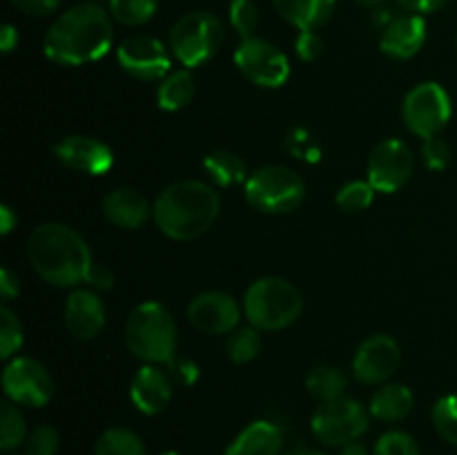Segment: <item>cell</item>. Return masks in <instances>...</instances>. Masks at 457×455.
<instances>
[{"label": "cell", "mask_w": 457, "mask_h": 455, "mask_svg": "<svg viewBox=\"0 0 457 455\" xmlns=\"http://www.w3.org/2000/svg\"><path fill=\"white\" fill-rule=\"evenodd\" d=\"M168 366L172 370V377L179 384H183V386H190V384H195L199 379V366L192 360H187V357H174Z\"/></svg>", "instance_id": "cell-39"}, {"label": "cell", "mask_w": 457, "mask_h": 455, "mask_svg": "<svg viewBox=\"0 0 457 455\" xmlns=\"http://www.w3.org/2000/svg\"><path fill=\"white\" fill-rule=\"evenodd\" d=\"M16 455H27V453H16Z\"/></svg>", "instance_id": "cell-50"}, {"label": "cell", "mask_w": 457, "mask_h": 455, "mask_svg": "<svg viewBox=\"0 0 457 455\" xmlns=\"http://www.w3.org/2000/svg\"><path fill=\"white\" fill-rule=\"evenodd\" d=\"M397 3H400L406 12L424 16V13L437 12V9H442L446 3H451V0H397Z\"/></svg>", "instance_id": "cell-41"}, {"label": "cell", "mask_w": 457, "mask_h": 455, "mask_svg": "<svg viewBox=\"0 0 457 455\" xmlns=\"http://www.w3.org/2000/svg\"><path fill=\"white\" fill-rule=\"evenodd\" d=\"M12 4L18 12L25 13V16L45 18L49 16V13L56 12L61 0H12Z\"/></svg>", "instance_id": "cell-40"}, {"label": "cell", "mask_w": 457, "mask_h": 455, "mask_svg": "<svg viewBox=\"0 0 457 455\" xmlns=\"http://www.w3.org/2000/svg\"><path fill=\"white\" fill-rule=\"evenodd\" d=\"M228 18H230L232 29L244 40L254 36V29L259 25V9L254 4V0H232Z\"/></svg>", "instance_id": "cell-34"}, {"label": "cell", "mask_w": 457, "mask_h": 455, "mask_svg": "<svg viewBox=\"0 0 457 455\" xmlns=\"http://www.w3.org/2000/svg\"><path fill=\"white\" fill-rule=\"evenodd\" d=\"M235 62L241 74L259 87H281L290 76V61L270 40L250 36L239 43Z\"/></svg>", "instance_id": "cell-10"}, {"label": "cell", "mask_w": 457, "mask_h": 455, "mask_svg": "<svg viewBox=\"0 0 457 455\" xmlns=\"http://www.w3.org/2000/svg\"><path fill=\"white\" fill-rule=\"evenodd\" d=\"M96 455H147L141 437L129 428H107L96 442Z\"/></svg>", "instance_id": "cell-27"}, {"label": "cell", "mask_w": 457, "mask_h": 455, "mask_svg": "<svg viewBox=\"0 0 457 455\" xmlns=\"http://www.w3.org/2000/svg\"><path fill=\"white\" fill-rule=\"evenodd\" d=\"M163 455H181V453H177V451H168V453H163Z\"/></svg>", "instance_id": "cell-49"}, {"label": "cell", "mask_w": 457, "mask_h": 455, "mask_svg": "<svg viewBox=\"0 0 457 455\" xmlns=\"http://www.w3.org/2000/svg\"><path fill=\"white\" fill-rule=\"evenodd\" d=\"M65 326L76 339H94L105 328V306L94 290H74L65 302Z\"/></svg>", "instance_id": "cell-17"}, {"label": "cell", "mask_w": 457, "mask_h": 455, "mask_svg": "<svg viewBox=\"0 0 457 455\" xmlns=\"http://www.w3.org/2000/svg\"><path fill=\"white\" fill-rule=\"evenodd\" d=\"M339 455H369V451H366V446L360 444V442H351V444L342 446V453Z\"/></svg>", "instance_id": "cell-46"}, {"label": "cell", "mask_w": 457, "mask_h": 455, "mask_svg": "<svg viewBox=\"0 0 457 455\" xmlns=\"http://www.w3.org/2000/svg\"><path fill=\"white\" fill-rule=\"evenodd\" d=\"M226 29L210 12H190L179 18L170 29V49L183 67H201L217 56Z\"/></svg>", "instance_id": "cell-6"}, {"label": "cell", "mask_w": 457, "mask_h": 455, "mask_svg": "<svg viewBox=\"0 0 457 455\" xmlns=\"http://www.w3.org/2000/svg\"><path fill=\"white\" fill-rule=\"evenodd\" d=\"M272 4L299 31H317L335 12V0H272Z\"/></svg>", "instance_id": "cell-22"}, {"label": "cell", "mask_w": 457, "mask_h": 455, "mask_svg": "<svg viewBox=\"0 0 457 455\" xmlns=\"http://www.w3.org/2000/svg\"><path fill=\"white\" fill-rule=\"evenodd\" d=\"M433 426L449 444L457 446V395H446L433 406Z\"/></svg>", "instance_id": "cell-32"}, {"label": "cell", "mask_w": 457, "mask_h": 455, "mask_svg": "<svg viewBox=\"0 0 457 455\" xmlns=\"http://www.w3.org/2000/svg\"><path fill=\"white\" fill-rule=\"evenodd\" d=\"M187 319L199 333L226 335L239 324L241 308L228 293L208 290L192 299L187 306Z\"/></svg>", "instance_id": "cell-15"}, {"label": "cell", "mask_w": 457, "mask_h": 455, "mask_svg": "<svg viewBox=\"0 0 457 455\" xmlns=\"http://www.w3.org/2000/svg\"><path fill=\"white\" fill-rule=\"evenodd\" d=\"M302 310V293L281 277H262L245 290L244 312L259 330L286 328L297 321Z\"/></svg>", "instance_id": "cell-5"}, {"label": "cell", "mask_w": 457, "mask_h": 455, "mask_svg": "<svg viewBox=\"0 0 457 455\" xmlns=\"http://www.w3.org/2000/svg\"><path fill=\"white\" fill-rule=\"evenodd\" d=\"M196 85L192 79L190 70L170 71L163 80H161L159 89H156V103L161 110L165 112H179L187 107L195 98Z\"/></svg>", "instance_id": "cell-25"}, {"label": "cell", "mask_w": 457, "mask_h": 455, "mask_svg": "<svg viewBox=\"0 0 457 455\" xmlns=\"http://www.w3.org/2000/svg\"><path fill=\"white\" fill-rule=\"evenodd\" d=\"M402 360L400 346L388 335H373L364 339L357 348L355 360H353V375L357 382L369 384H386L393 377Z\"/></svg>", "instance_id": "cell-14"}, {"label": "cell", "mask_w": 457, "mask_h": 455, "mask_svg": "<svg viewBox=\"0 0 457 455\" xmlns=\"http://www.w3.org/2000/svg\"><path fill=\"white\" fill-rule=\"evenodd\" d=\"M413 404L415 397L409 386L395 382L382 384L375 391V395L370 397L369 413L375 419H382V422H400V419L409 418L411 410H413Z\"/></svg>", "instance_id": "cell-23"}, {"label": "cell", "mask_w": 457, "mask_h": 455, "mask_svg": "<svg viewBox=\"0 0 457 455\" xmlns=\"http://www.w3.org/2000/svg\"><path fill=\"white\" fill-rule=\"evenodd\" d=\"M129 397L143 415L161 413L172 400V379L156 364H145L134 375Z\"/></svg>", "instance_id": "cell-19"}, {"label": "cell", "mask_w": 457, "mask_h": 455, "mask_svg": "<svg viewBox=\"0 0 457 455\" xmlns=\"http://www.w3.org/2000/svg\"><path fill=\"white\" fill-rule=\"evenodd\" d=\"M455 45H457V36H455Z\"/></svg>", "instance_id": "cell-51"}, {"label": "cell", "mask_w": 457, "mask_h": 455, "mask_svg": "<svg viewBox=\"0 0 457 455\" xmlns=\"http://www.w3.org/2000/svg\"><path fill=\"white\" fill-rule=\"evenodd\" d=\"M424 43H427V22L420 13L393 18L379 36V49L397 61L413 58L424 47Z\"/></svg>", "instance_id": "cell-18"}, {"label": "cell", "mask_w": 457, "mask_h": 455, "mask_svg": "<svg viewBox=\"0 0 457 455\" xmlns=\"http://www.w3.org/2000/svg\"><path fill=\"white\" fill-rule=\"evenodd\" d=\"M375 455H422L420 446L409 433L391 431L384 433L375 444Z\"/></svg>", "instance_id": "cell-36"}, {"label": "cell", "mask_w": 457, "mask_h": 455, "mask_svg": "<svg viewBox=\"0 0 457 455\" xmlns=\"http://www.w3.org/2000/svg\"><path fill=\"white\" fill-rule=\"evenodd\" d=\"M54 156L61 161L65 168L76 172L89 174V177H101L110 172L114 165V152L110 145L92 136H65L54 145Z\"/></svg>", "instance_id": "cell-16"}, {"label": "cell", "mask_w": 457, "mask_h": 455, "mask_svg": "<svg viewBox=\"0 0 457 455\" xmlns=\"http://www.w3.org/2000/svg\"><path fill=\"white\" fill-rule=\"evenodd\" d=\"M375 192L369 181H351L337 192V205L344 212H361L373 203Z\"/></svg>", "instance_id": "cell-33"}, {"label": "cell", "mask_w": 457, "mask_h": 455, "mask_svg": "<svg viewBox=\"0 0 457 455\" xmlns=\"http://www.w3.org/2000/svg\"><path fill=\"white\" fill-rule=\"evenodd\" d=\"M27 455H56L61 449V433L49 424L31 428L25 440Z\"/></svg>", "instance_id": "cell-35"}, {"label": "cell", "mask_w": 457, "mask_h": 455, "mask_svg": "<svg viewBox=\"0 0 457 455\" xmlns=\"http://www.w3.org/2000/svg\"><path fill=\"white\" fill-rule=\"evenodd\" d=\"M422 156H424V163H427V168L440 172V170H445L446 165L451 163V147L446 145L440 136L427 138L422 145Z\"/></svg>", "instance_id": "cell-37"}, {"label": "cell", "mask_w": 457, "mask_h": 455, "mask_svg": "<svg viewBox=\"0 0 457 455\" xmlns=\"http://www.w3.org/2000/svg\"><path fill=\"white\" fill-rule=\"evenodd\" d=\"M85 284H89L92 288L107 290V288H112V285H114V275H112L107 268L96 266V263H94L92 270H89V275H87V279H85Z\"/></svg>", "instance_id": "cell-42"}, {"label": "cell", "mask_w": 457, "mask_h": 455, "mask_svg": "<svg viewBox=\"0 0 457 455\" xmlns=\"http://www.w3.org/2000/svg\"><path fill=\"white\" fill-rule=\"evenodd\" d=\"M27 435L29 433H27V424L21 410L16 409L13 401H3V409H0V449L4 453H12L13 449L25 444Z\"/></svg>", "instance_id": "cell-28"}, {"label": "cell", "mask_w": 457, "mask_h": 455, "mask_svg": "<svg viewBox=\"0 0 457 455\" xmlns=\"http://www.w3.org/2000/svg\"><path fill=\"white\" fill-rule=\"evenodd\" d=\"M228 357H230L235 364H248V361L257 360V355L262 352V335L259 328H239L230 335L226 343Z\"/></svg>", "instance_id": "cell-30"}, {"label": "cell", "mask_w": 457, "mask_h": 455, "mask_svg": "<svg viewBox=\"0 0 457 455\" xmlns=\"http://www.w3.org/2000/svg\"><path fill=\"white\" fill-rule=\"evenodd\" d=\"M413 152L400 138H386L369 156V178L366 181L384 194L402 190L413 174Z\"/></svg>", "instance_id": "cell-12"}, {"label": "cell", "mask_w": 457, "mask_h": 455, "mask_svg": "<svg viewBox=\"0 0 457 455\" xmlns=\"http://www.w3.org/2000/svg\"><path fill=\"white\" fill-rule=\"evenodd\" d=\"M281 449H284L281 428L266 419H259L248 424L223 455H281Z\"/></svg>", "instance_id": "cell-21"}, {"label": "cell", "mask_w": 457, "mask_h": 455, "mask_svg": "<svg viewBox=\"0 0 457 455\" xmlns=\"http://www.w3.org/2000/svg\"><path fill=\"white\" fill-rule=\"evenodd\" d=\"M22 346V326L9 306L0 308V357L9 360Z\"/></svg>", "instance_id": "cell-31"}, {"label": "cell", "mask_w": 457, "mask_h": 455, "mask_svg": "<svg viewBox=\"0 0 457 455\" xmlns=\"http://www.w3.org/2000/svg\"><path fill=\"white\" fill-rule=\"evenodd\" d=\"M103 214L116 228L137 230L147 221L152 208L145 196L134 190V187H116L103 199Z\"/></svg>", "instance_id": "cell-20"}, {"label": "cell", "mask_w": 457, "mask_h": 455, "mask_svg": "<svg viewBox=\"0 0 457 455\" xmlns=\"http://www.w3.org/2000/svg\"><path fill=\"white\" fill-rule=\"evenodd\" d=\"M204 170L210 177V181L217 183L219 187L239 186L248 181V165L239 154L230 150H214L204 159Z\"/></svg>", "instance_id": "cell-24"}, {"label": "cell", "mask_w": 457, "mask_h": 455, "mask_svg": "<svg viewBox=\"0 0 457 455\" xmlns=\"http://www.w3.org/2000/svg\"><path fill=\"white\" fill-rule=\"evenodd\" d=\"M119 65L125 74L138 80H159L170 74L172 58L168 47L154 36H129L116 49Z\"/></svg>", "instance_id": "cell-13"}, {"label": "cell", "mask_w": 457, "mask_h": 455, "mask_svg": "<svg viewBox=\"0 0 457 455\" xmlns=\"http://www.w3.org/2000/svg\"><path fill=\"white\" fill-rule=\"evenodd\" d=\"M3 388L9 401L40 409L54 395L52 375L34 357H13L3 373Z\"/></svg>", "instance_id": "cell-11"}, {"label": "cell", "mask_w": 457, "mask_h": 455, "mask_svg": "<svg viewBox=\"0 0 457 455\" xmlns=\"http://www.w3.org/2000/svg\"><path fill=\"white\" fill-rule=\"evenodd\" d=\"M177 324L163 303H138L125 324V343L129 352L145 364H170L177 357Z\"/></svg>", "instance_id": "cell-4"}, {"label": "cell", "mask_w": 457, "mask_h": 455, "mask_svg": "<svg viewBox=\"0 0 457 455\" xmlns=\"http://www.w3.org/2000/svg\"><path fill=\"white\" fill-rule=\"evenodd\" d=\"M27 259L36 275L58 288H71L87 279L92 252L83 236L62 223H43L27 236Z\"/></svg>", "instance_id": "cell-2"}, {"label": "cell", "mask_w": 457, "mask_h": 455, "mask_svg": "<svg viewBox=\"0 0 457 455\" xmlns=\"http://www.w3.org/2000/svg\"><path fill=\"white\" fill-rule=\"evenodd\" d=\"M295 52H297L302 61L312 62L324 52V40H321L317 31H299L297 40H295Z\"/></svg>", "instance_id": "cell-38"}, {"label": "cell", "mask_w": 457, "mask_h": 455, "mask_svg": "<svg viewBox=\"0 0 457 455\" xmlns=\"http://www.w3.org/2000/svg\"><path fill=\"white\" fill-rule=\"evenodd\" d=\"M0 217H3V235H9L13 230V226L18 223V217L13 214V210L9 205H3L0 208Z\"/></svg>", "instance_id": "cell-45"}, {"label": "cell", "mask_w": 457, "mask_h": 455, "mask_svg": "<svg viewBox=\"0 0 457 455\" xmlns=\"http://www.w3.org/2000/svg\"><path fill=\"white\" fill-rule=\"evenodd\" d=\"M245 199L259 212L288 214L306 199V183L295 170L263 165L245 181Z\"/></svg>", "instance_id": "cell-7"}, {"label": "cell", "mask_w": 457, "mask_h": 455, "mask_svg": "<svg viewBox=\"0 0 457 455\" xmlns=\"http://www.w3.org/2000/svg\"><path fill=\"white\" fill-rule=\"evenodd\" d=\"M370 413L353 397L321 401L312 413L311 428L317 440L326 446H346L369 431Z\"/></svg>", "instance_id": "cell-8"}, {"label": "cell", "mask_w": 457, "mask_h": 455, "mask_svg": "<svg viewBox=\"0 0 457 455\" xmlns=\"http://www.w3.org/2000/svg\"><path fill=\"white\" fill-rule=\"evenodd\" d=\"M112 16L101 4L80 3L62 12L43 40L45 56L61 65H87L105 56L112 47Z\"/></svg>", "instance_id": "cell-1"}, {"label": "cell", "mask_w": 457, "mask_h": 455, "mask_svg": "<svg viewBox=\"0 0 457 455\" xmlns=\"http://www.w3.org/2000/svg\"><path fill=\"white\" fill-rule=\"evenodd\" d=\"M453 105L451 96L440 83H420L406 94L402 105V119L404 125L420 138H433L449 125Z\"/></svg>", "instance_id": "cell-9"}, {"label": "cell", "mask_w": 457, "mask_h": 455, "mask_svg": "<svg viewBox=\"0 0 457 455\" xmlns=\"http://www.w3.org/2000/svg\"><path fill=\"white\" fill-rule=\"evenodd\" d=\"M18 29L13 25H3V29H0V47H3L4 54L13 52V49L18 47Z\"/></svg>", "instance_id": "cell-44"}, {"label": "cell", "mask_w": 457, "mask_h": 455, "mask_svg": "<svg viewBox=\"0 0 457 455\" xmlns=\"http://www.w3.org/2000/svg\"><path fill=\"white\" fill-rule=\"evenodd\" d=\"M156 9H159V0H110V16L128 27L150 22Z\"/></svg>", "instance_id": "cell-29"}, {"label": "cell", "mask_w": 457, "mask_h": 455, "mask_svg": "<svg viewBox=\"0 0 457 455\" xmlns=\"http://www.w3.org/2000/svg\"><path fill=\"white\" fill-rule=\"evenodd\" d=\"M353 3L361 4V7H379V4H382L384 0H353Z\"/></svg>", "instance_id": "cell-47"}, {"label": "cell", "mask_w": 457, "mask_h": 455, "mask_svg": "<svg viewBox=\"0 0 457 455\" xmlns=\"http://www.w3.org/2000/svg\"><path fill=\"white\" fill-rule=\"evenodd\" d=\"M92 3H94V0H92Z\"/></svg>", "instance_id": "cell-52"}, {"label": "cell", "mask_w": 457, "mask_h": 455, "mask_svg": "<svg viewBox=\"0 0 457 455\" xmlns=\"http://www.w3.org/2000/svg\"><path fill=\"white\" fill-rule=\"evenodd\" d=\"M348 386L346 375L342 373L335 366H317L308 373L306 377V388L312 397H317L320 401H330L337 400L344 395Z\"/></svg>", "instance_id": "cell-26"}, {"label": "cell", "mask_w": 457, "mask_h": 455, "mask_svg": "<svg viewBox=\"0 0 457 455\" xmlns=\"http://www.w3.org/2000/svg\"><path fill=\"white\" fill-rule=\"evenodd\" d=\"M219 208L221 201L214 187L190 178L165 187L152 205V217L165 236L174 241H192L214 226Z\"/></svg>", "instance_id": "cell-3"}, {"label": "cell", "mask_w": 457, "mask_h": 455, "mask_svg": "<svg viewBox=\"0 0 457 455\" xmlns=\"http://www.w3.org/2000/svg\"><path fill=\"white\" fill-rule=\"evenodd\" d=\"M288 455H324L320 451H312V449H297V451H290Z\"/></svg>", "instance_id": "cell-48"}, {"label": "cell", "mask_w": 457, "mask_h": 455, "mask_svg": "<svg viewBox=\"0 0 457 455\" xmlns=\"http://www.w3.org/2000/svg\"><path fill=\"white\" fill-rule=\"evenodd\" d=\"M0 293H3L4 302H12V299L18 297V293H21L18 277L13 275L9 268H3V270H0Z\"/></svg>", "instance_id": "cell-43"}]
</instances>
